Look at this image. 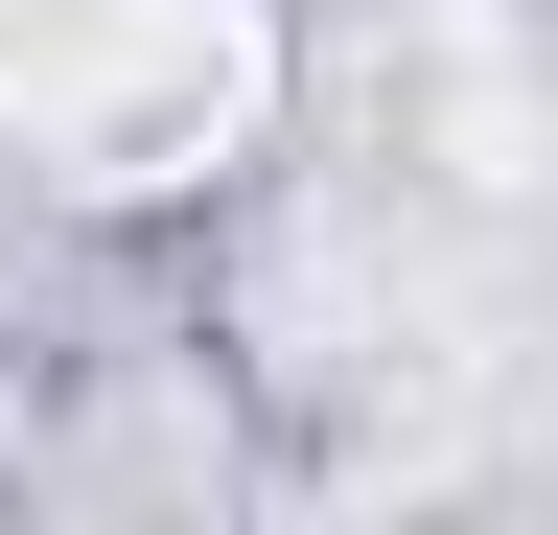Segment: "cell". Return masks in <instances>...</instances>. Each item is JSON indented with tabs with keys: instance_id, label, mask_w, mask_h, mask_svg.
<instances>
[{
	"instance_id": "obj_1",
	"label": "cell",
	"mask_w": 558,
	"mask_h": 535,
	"mask_svg": "<svg viewBox=\"0 0 558 535\" xmlns=\"http://www.w3.org/2000/svg\"><path fill=\"white\" fill-rule=\"evenodd\" d=\"M0 117L47 186H209L279 117L256 0H0Z\"/></svg>"
}]
</instances>
